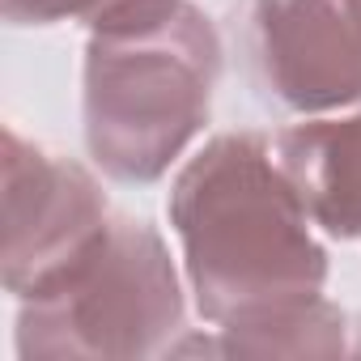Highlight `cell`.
<instances>
[{"instance_id":"277c9868","label":"cell","mask_w":361,"mask_h":361,"mask_svg":"<svg viewBox=\"0 0 361 361\" xmlns=\"http://www.w3.org/2000/svg\"><path fill=\"white\" fill-rule=\"evenodd\" d=\"M111 226L94 174L5 132V289L35 298L60 281Z\"/></svg>"},{"instance_id":"3957f363","label":"cell","mask_w":361,"mask_h":361,"mask_svg":"<svg viewBox=\"0 0 361 361\" xmlns=\"http://www.w3.org/2000/svg\"><path fill=\"white\" fill-rule=\"evenodd\" d=\"M183 327V285L149 221L111 217L106 234L43 293L22 298L18 357H153Z\"/></svg>"},{"instance_id":"6da1fadb","label":"cell","mask_w":361,"mask_h":361,"mask_svg":"<svg viewBox=\"0 0 361 361\" xmlns=\"http://www.w3.org/2000/svg\"><path fill=\"white\" fill-rule=\"evenodd\" d=\"M166 209L188 285L213 327L323 293L327 251L259 132L213 136L178 170Z\"/></svg>"},{"instance_id":"5b68a950","label":"cell","mask_w":361,"mask_h":361,"mask_svg":"<svg viewBox=\"0 0 361 361\" xmlns=\"http://www.w3.org/2000/svg\"><path fill=\"white\" fill-rule=\"evenodd\" d=\"M255 47L289 111L327 115L361 102V0H259Z\"/></svg>"},{"instance_id":"ba28073f","label":"cell","mask_w":361,"mask_h":361,"mask_svg":"<svg viewBox=\"0 0 361 361\" xmlns=\"http://www.w3.org/2000/svg\"><path fill=\"white\" fill-rule=\"evenodd\" d=\"M115 0H5V18L13 26H56V22H94Z\"/></svg>"},{"instance_id":"8992f818","label":"cell","mask_w":361,"mask_h":361,"mask_svg":"<svg viewBox=\"0 0 361 361\" xmlns=\"http://www.w3.org/2000/svg\"><path fill=\"white\" fill-rule=\"evenodd\" d=\"M272 149L310 221L340 243H361V111L293 123Z\"/></svg>"},{"instance_id":"7a4b0ae2","label":"cell","mask_w":361,"mask_h":361,"mask_svg":"<svg viewBox=\"0 0 361 361\" xmlns=\"http://www.w3.org/2000/svg\"><path fill=\"white\" fill-rule=\"evenodd\" d=\"M221 39L192 0H115L85 43V149L119 183H153L209 123Z\"/></svg>"},{"instance_id":"9c48e42d","label":"cell","mask_w":361,"mask_h":361,"mask_svg":"<svg viewBox=\"0 0 361 361\" xmlns=\"http://www.w3.org/2000/svg\"><path fill=\"white\" fill-rule=\"evenodd\" d=\"M353 353H361V319H357V340H353Z\"/></svg>"},{"instance_id":"52a82bcc","label":"cell","mask_w":361,"mask_h":361,"mask_svg":"<svg viewBox=\"0 0 361 361\" xmlns=\"http://www.w3.org/2000/svg\"><path fill=\"white\" fill-rule=\"evenodd\" d=\"M348 348V319L323 293L217 327L221 357H340Z\"/></svg>"}]
</instances>
